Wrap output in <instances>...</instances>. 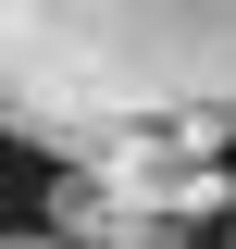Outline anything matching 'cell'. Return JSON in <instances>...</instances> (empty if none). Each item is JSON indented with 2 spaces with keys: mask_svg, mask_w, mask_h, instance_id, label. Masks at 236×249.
Instances as JSON below:
<instances>
[{
  "mask_svg": "<svg viewBox=\"0 0 236 249\" xmlns=\"http://www.w3.org/2000/svg\"><path fill=\"white\" fill-rule=\"evenodd\" d=\"M0 137H236V0H0Z\"/></svg>",
  "mask_w": 236,
  "mask_h": 249,
  "instance_id": "6da1fadb",
  "label": "cell"
},
{
  "mask_svg": "<svg viewBox=\"0 0 236 249\" xmlns=\"http://www.w3.org/2000/svg\"><path fill=\"white\" fill-rule=\"evenodd\" d=\"M87 175L112 187L124 212H236V175L211 162V137H100L87 150Z\"/></svg>",
  "mask_w": 236,
  "mask_h": 249,
  "instance_id": "7a4b0ae2",
  "label": "cell"
},
{
  "mask_svg": "<svg viewBox=\"0 0 236 249\" xmlns=\"http://www.w3.org/2000/svg\"><path fill=\"white\" fill-rule=\"evenodd\" d=\"M0 249H75V237H62V224H25V237H0Z\"/></svg>",
  "mask_w": 236,
  "mask_h": 249,
  "instance_id": "3957f363",
  "label": "cell"
},
{
  "mask_svg": "<svg viewBox=\"0 0 236 249\" xmlns=\"http://www.w3.org/2000/svg\"><path fill=\"white\" fill-rule=\"evenodd\" d=\"M224 249H236V212H224Z\"/></svg>",
  "mask_w": 236,
  "mask_h": 249,
  "instance_id": "277c9868",
  "label": "cell"
}]
</instances>
